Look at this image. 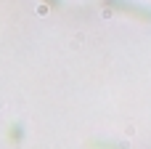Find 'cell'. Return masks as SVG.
Returning a JSON list of instances; mask_svg holds the SVG:
<instances>
[{"label":"cell","instance_id":"6da1fadb","mask_svg":"<svg viewBox=\"0 0 151 149\" xmlns=\"http://www.w3.org/2000/svg\"><path fill=\"white\" fill-rule=\"evenodd\" d=\"M37 13H40V16H45V13H48V5H45V3H40V5H37Z\"/></svg>","mask_w":151,"mask_h":149}]
</instances>
